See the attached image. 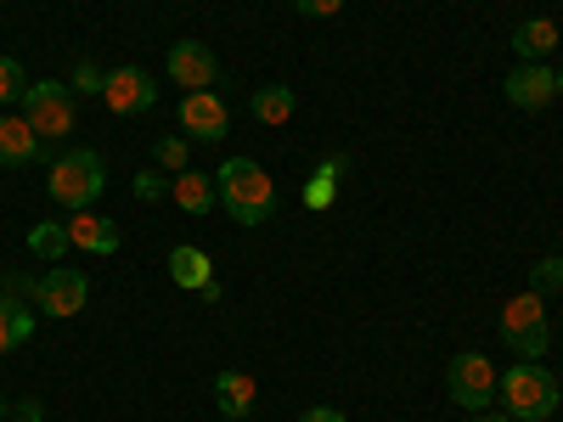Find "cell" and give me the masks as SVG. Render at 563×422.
Listing matches in <instances>:
<instances>
[{"mask_svg":"<svg viewBox=\"0 0 563 422\" xmlns=\"http://www.w3.org/2000/svg\"><path fill=\"white\" fill-rule=\"evenodd\" d=\"M214 198L238 225H265L276 214V180L254 158H225L214 169Z\"/></svg>","mask_w":563,"mask_h":422,"instance_id":"1","label":"cell"},{"mask_svg":"<svg viewBox=\"0 0 563 422\" xmlns=\"http://www.w3.org/2000/svg\"><path fill=\"white\" fill-rule=\"evenodd\" d=\"M102 79H108V74H102L97 63H79V68H74V85H68V90H74V97H102Z\"/></svg>","mask_w":563,"mask_h":422,"instance_id":"27","label":"cell"},{"mask_svg":"<svg viewBox=\"0 0 563 422\" xmlns=\"http://www.w3.org/2000/svg\"><path fill=\"white\" fill-rule=\"evenodd\" d=\"M294 108H299V97H294L288 85H260L254 97H249V113H254L260 124H288Z\"/></svg>","mask_w":563,"mask_h":422,"instance_id":"18","label":"cell"},{"mask_svg":"<svg viewBox=\"0 0 563 422\" xmlns=\"http://www.w3.org/2000/svg\"><path fill=\"white\" fill-rule=\"evenodd\" d=\"M102 108L113 113V119H141V113H153L158 108V85L141 74V68H108V79H102Z\"/></svg>","mask_w":563,"mask_h":422,"instance_id":"7","label":"cell"},{"mask_svg":"<svg viewBox=\"0 0 563 422\" xmlns=\"http://www.w3.org/2000/svg\"><path fill=\"white\" fill-rule=\"evenodd\" d=\"M333 203H339V175L316 169V175L305 180V209H333Z\"/></svg>","mask_w":563,"mask_h":422,"instance_id":"22","label":"cell"},{"mask_svg":"<svg viewBox=\"0 0 563 422\" xmlns=\"http://www.w3.org/2000/svg\"><path fill=\"white\" fill-rule=\"evenodd\" d=\"M220 422H238V417H220Z\"/></svg>","mask_w":563,"mask_h":422,"instance_id":"34","label":"cell"},{"mask_svg":"<svg viewBox=\"0 0 563 422\" xmlns=\"http://www.w3.org/2000/svg\"><path fill=\"white\" fill-rule=\"evenodd\" d=\"M496 366H490V355H479V349H462L451 366H445V389H451V400L462 406V411H485L490 400H496Z\"/></svg>","mask_w":563,"mask_h":422,"instance_id":"6","label":"cell"},{"mask_svg":"<svg viewBox=\"0 0 563 422\" xmlns=\"http://www.w3.org/2000/svg\"><path fill=\"white\" fill-rule=\"evenodd\" d=\"M130 192H135L141 203H158V198H169V175H164V169H141V175L130 180Z\"/></svg>","mask_w":563,"mask_h":422,"instance_id":"25","label":"cell"},{"mask_svg":"<svg viewBox=\"0 0 563 422\" xmlns=\"http://www.w3.org/2000/svg\"><path fill=\"white\" fill-rule=\"evenodd\" d=\"M164 68H169V79H175L180 90H209V85L220 79V63H214V52H209L203 40H175L169 57H164Z\"/></svg>","mask_w":563,"mask_h":422,"instance_id":"10","label":"cell"},{"mask_svg":"<svg viewBox=\"0 0 563 422\" xmlns=\"http://www.w3.org/2000/svg\"><path fill=\"white\" fill-rule=\"evenodd\" d=\"M299 422H350V417H344V411H333V406H310Z\"/></svg>","mask_w":563,"mask_h":422,"instance_id":"30","label":"cell"},{"mask_svg":"<svg viewBox=\"0 0 563 422\" xmlns=\"http://www.w3.org/2000/svg\"><path fill=\"white\" fill-rule=\"evenodd\" d=\"M0 422H7V417H0Z\"/></svg>","mask_w":563,"mask_h":422,"instance_id":"35","label":"cell"},{"mask_svg":"<svg viewBox=\"0 0 563 422\" xmlns=\"http://www.w3.org/2000/svg\"><path fill=\"white\" fill-rule=\"evenodd\" d=\"M552 79H558V97H563V63H558V68H552Z\"/></svg>","mask_w":563,"mask_h":422,"instance_id":"32","label":"cell"},{"mask_svg":"<svg viewBox=\"0 0 563 422\" xmlns=\"http://www.w3.org/2000/svg\"><path fill=\"white\" fill-rule=\"evenodd\" d=\"M12 422H45V406L40 400H18L12 406Z\"/></svg>","mask_w":563,"mask_h":422,"instance_id":"29","label":"cell"},{"mask_svg":"<svg viewBox=\"0 0 563 422\" xmlns=\"http://www.w3.org/2000/svg\"><path fill=\"white\" fill-rule=\"evenodd\" d=\"M74 243H68V225H57V220H40V225H29V254L34 259H63Z\"/></svg>","mask_w":563,"mask_h":422,"instance_id":"19","label":"cell"},{"mask_svg":"<svg viewBox=\"0 0 563 422\" xmlns=\"http://www.w3.org/2000/svg\"><path fill=\"white\" fill-rule=\"evenodd\" d=\"M294 7L305 18H333V12H344V0H294Z\"/></svg>","mask_w":563,"mask_h":422,"instance_id":"28","label":"cell"},{"mask_svg":"<svg viewBox=\"0 0 563 422\" xmlns=\"http://www.w3.org/2000/svg\"><path fill=\"white\" fill-rule=\"evenodd\" d=\"M496 326H501L507 349H519V360H541V355L552 349L547 299H541L536 288H530V293H519V299H507V304H501V315H496Z\"/></svg>","mask_w":563,"mask_h":422,"instance_id":"4","label":"cell"},{"mask_svg":"<svg viewBox=\"0 0 563 422\" xmlns=\"http://www.w3.org/2000/svg\"><path fill=\"white\" fill-rule=\"evenodd\" d=\"M474 422H512L507 411H490V417H474Z\"/></svg>","mask_w":563,"mask_h":422,"instance_id":"31","label":"cell"},{"mask_svg":"<svg viewBox=\"0 0 563 422\" xmlns=\"http://www.w3.org/2000/svg\"><path fill=\"white\" fill-rule=\"evenodd\" d=\"M0 293H7L12 304H34L40 276H29V270H7V276H0Z\"/></svg>","mask_w":563,"mask_h":422,"instance_id":"24","label":"cell"},{"mask_svg":"<svg viewBox=\"0 0 563 422\" xmlns=\"http://www.w3.org/2000/svg\"><path fill=\"white\" fill-rule=\"evenodd\" d=\"M214 400H220V411L225 417H249L254 411V400H260V384H254V371H220L214 378Z\"/></svg>","mask_w":563,"mask_h":422,"instance_id":"15","label":"cell"},{"mask_svg":"<svg viewBox=\"0 0 563 422\" xmlns=\"http://www.w3.org/2000/svg\"><path fill=\"white\" fill-rule=\"evenodd\" d=\"M169 198L186 209V214H209L220 198H214V180L209 175H198V169H180L175 180H169Z\"/></svg>","mask_w":563,"mask_h":422,"instance_id":"17","label":"cell"},{"mask_svg":"<svg viewBox=\"0 0 563 422\" xmlns=\"http://www.w3.org/2000/svg\"><path fill=\"white\" fill-rule=\"evenodd\" d=\"M18 113L29 119V130H34L40 141H57V135H74V130H79L74 90H68L63 79H34V85L23 90V108H18Z\"/></svg>","mask_w":563,"mask_h":422,"instance_id":"5","label":"cell"},{"mask_svg":"<svg viewBox=\"0 0 563 422\" xmlns=\"http://www.w3.org/2000/svg\"><path fill=\"white\" fill-rule=\"evenodd\" d=\"M496 400L512 422H547L563 395H558V378L541 360H519V366H507V378L496 384Z\"/></svg>","mask_w":563,"mask_h":422,"instance_id":"3","label":"cell"},{"mask_svg":"<svg viewBox=\"0 0 563 422\" xmlns=\"http://www.w3.org/2000/svg\"><path fill=\"white\" fill-rule=\"evenodd\" d=\"M45 192H52V203H63L68 214H79V209H97V203H102V192H108V164H102V153L74 147V153L52 158V175H45Z\"/></svg>","mask_w":563,"mask_h":422,"instance_id":"2","label":"cell"},{"mask_svg":"<svg viewBox=\"0 0 563 422\" xmlns=\"http://www.w3.org/2000/svg\"><path fill=\"white\" fill-rule=\"evenodd\" d=\"M23 90H29V74L18 57H0V102H23Z\"/></svg>","mask_w":563,"mask_h":422,"instance_id":"23","label":"cell"},{"mask_svg":"<svg viewBox=\"0 0 563 422\" xmlns=\"http://www.w3.org/2000/svg\"><path fill=\"white\" fill-rule=\"evenodd\" d=\"M530 288H536V293H541V299H547V293H558V288H563V259H558V254H552V259H541V265H536V276H530Z\"/></svg>","mask_w":563,"mask_h":422,"instance_id":"26","label":"cell"},{"mask_svg":"<svg viewBox=\"0 0 563 422\" xmlns=\"http://www.w3.org/2000/svg\"><path fill=\"white\" fill-rule=\"evenodd\" d=\"M68 243H74L79 254H97V259H108V254L119 248V225H113L108 214H90V209H79V214H68Z\"/></svg>","mask_w":563,"mask_h":422,"instance_id":"12","label":"cell"},{"mask_svg":"<svg viewBox=\"0 0 563 422\" xmlns=\"http://www.w3.org/2000/svg\"><path fill=\"white\" fill-rule=\"evenodd\" d=\"M0 417H12V400L7 395H0Z\"/></svg>","mask_w":563,"mask_h":422,"instance_id":"33","label":"cell"},{"mask_svg":"<svg viewBox=\"0 0 563 422\" xmlns=\"http://www.w3.org/2000/svg\"><path fill=\"white\" fill-rule=\"evenodd\" d=\"M153 164L169 169V175L192 169V141H186V135H158V141H153Z\"/></svg>","mask_w":563,"mask_h":422,"instance_id":"21","label":"cell"},{"mask_svg":"<svg viewBox=\"0 0 563 422\" xmlns=\"http://www.w3.org/2000/svg\"><path fill=\"white\" fill-rule=\"evenodd\" d=\"M40 153H45V141L29 130V119L23 113H0V164L18 169V164H34Z\"/></svg>","mask_w":563,"mask_h":422,"instance_id":"13","label":"cell"},{"mask_svg":"<svg viewBox=\"0 0 563 422\" xmlns=\"http://www.w3.org/2000/svg\"><path fill=\"white\" fill-rule=\"evenodd\" d=\"M180 130H186V141H225L231 108L214 97V90H186L180 97Z\"/></svg>","mask_w":563,"mask_h":422,"instance_id":"9","label":"cell"},{"mask_svg":"<svg viewBox=\"0 0 563 422\" xmlns=\"http://www.w3.org/2000/svg\"><path fill=\"white\" fill-rule=\"evenodd\" d=\"M29 333H34V315H29L23 304H12L7 293H0V355H12Z\"/></svg>","mask_w":563,"mask_h":422,"instance_id":"20","label":"cell"},{"mask_svg":"<svg viewBox=\"0 0 563 422\" xmlns=\"http://www.w3.org/2000/svg\"><path fill=\"white\" fill-rule=\"evenodd\" d=\"M85 299H90L85 270H74V265H52V270L40 276L34 310H40V315H52V321H68V315H79V310H85Z\"/></svg>","mask_w":563,"mask_h":422,"instance_id":"8","label":"cell"},{"mask_svg":"<svg viewBox=\"0 0 563 422\" xmlns=\"http://www.w3.org/2000/svg\"><path fill=\"white\" fill-rule=\"evenodd\" d=\"M169 281H175V288H186V293H203L209 281H214V265H209V254H203V248H192V243L169 248Z\"/></svg>","mask_w":563,"mask_h":422,"instance_id":"14","label":"cell"},{"mask_svg":"<svg viewBox=\"0 0 563 422\" xmlns=\"http://www.w3.org/2000/svg\"><path fill=\"white\" fill-rule=\"evenodd\" d=\"M501 90H507V102L519 108V113H541V108H547V102L558 97L552 63H519V68H507Z\"/></svg>","mask_w":563,"mask_h":422,"instance_id":"11","label":"cell"},{"mask_svg":"<svg viewBox=\"0 0 563 422\" xmlns=\"http://www.w3.org/2000/svg\"><path fill=\"white\" fill-rule=\"evenodd\" d=\"M558 40H563V29L552 18H525L519 29H512V52H519L525 63H541V57H552Z\"/></svg>","mask_w":563,"mask_h":422,"instance_id":"16","label":"cell"}]
</instances>
